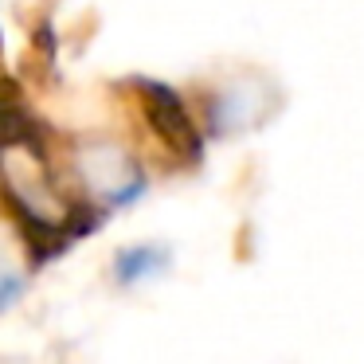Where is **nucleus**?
I'll list each match as a JSON object with an SVG mask.
<instances>
[]
</instances>
